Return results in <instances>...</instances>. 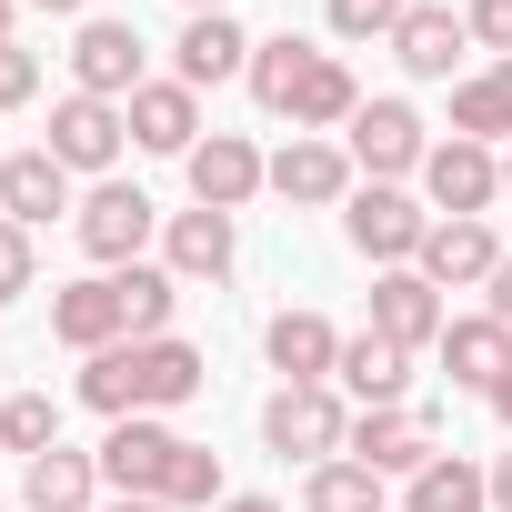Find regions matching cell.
<instances>
[{
    "label": "cell",
    "mask_w": 512,
    "mask_h": 512,
    "mask_svg": "<svg viewBox=\"0 0 512 512\" xmlns=\"http://www.w3.org/2000/svg\"><path fill=\"white\" fill-rule=\"evenodd\" d=\"M201 382H211V362L171 332V342H111V352H91L81 362V402L91 412H111V422H141V412H181V402H201Z\"/></svg>",
    "instance_id": "cell-1"
},
{
    "label": "cell",
    "mask_w": 512,
    "mask_h": 512,
    "mask_svg": "<svg viewBox=\"0 0 512 512\" xmlns=\"http://www.w3.org/2000/svg\"><path fill=\"white\" fill-rule=\"evenodd\" d=\"M101 482L181 512V502H221V452H211V442H181L161 412H141V422H111V442H101Z\"/></svg>",
    "instance_id": "cell-2"
},
{
    "label": "cell",
    "mask_w": 512,
    "mask_h": 512,
    "mask_svg": "<svg viewBox=\"0 0 512 512\" xmlns=\"http://www.w3.org/2000/svg\"><path fill=\"white\" fill-rule=\"evenodd\" d=\"M251 101H262L272 121H292V131H342L352 111H362V81L332 61V51H312V41H251Z\"/></svg>",
    "instance_id": "cell-3"
},
{
    "label": "cell",
    "mask_w": 512,
    "mask_h": 512,
    "mask_svg": "<svg viewBox=\"0 0 512 512\" xmlns=\"http://www.w3.org/2000/svg\"><path fill=\"white\" fill-rule=\"evenodd\" d=\"M342 241L362 251V262H382V272H412L422 241H432V211H422L402 181H362V191L342 201Z\"/></svg>",
    "instance_id": "cell-4"
},
{
    "label": "cell",
    "mask_w": 512,
    "mask_h": 512,
    "mask_svg": "<svg viewBox=\"0 0 512 512\" xmlns=\"http://www.w3.org/2000/svg\"><path fill=\"white\" fill-rule=\"evenodd\" d=\"M262 442H272L282 462H342L352 412H342V392H332V382H282V392L262 402Z\"/></svg>",
    "instance_id": "cell-5"
},
{
    "label": "cell",
    "mask_w": 512,
    "mask_h": 512,
    "mask_svg": "<svg viewBox=\"0 0 512 512\" xmlns=\"http://www.w3.org/2000/svg\"><path fill=\"white\" fill-rule=\"evenodd\" d=\"M151 191L141 181H91V201L71 211V231H81V251H91V262H111V272H131L141 262V241H151Z\"/></svg>",
    "instance_id": "cell-6"
},
{
    "label": "cell",
    "mask_w": 512,
    "mask_h": 512,
    "mask_svg": "<svg viewBox=\"0 0 512 512\" xmlns=\"http://www.w3.org/2000/svg\"><path fill=\"white\" fill-rule=\"evenodd\" d=\"M422 191H432V221H482V211L502 201V161H492V141H432Z\"/></svg>",
    "instance_id": "cell-7"
},
{
    "label": "cell",
    "mask_w": 512,
    "mask_h": 512,
    "mask_svg": "<svg viewBox=\"0 0 512 512\" xmlns=\"http://www.w3.org/2000/svg\"><path fill=\"white\" fill-rule=\"evenodd\" d=\"M342 131H352V161H362L372 181H402V171H422V161H432L422 111H412V101H392V91H382V101H362Z\"/></svg>",
    "instance_id": "cell-8"
},
{
    "label": "cell",
    "mask_w": 512,
    "mask_h": 512,
    "mask_svg": "<svg viewBox=\"0 0 512 512\" xmlns=\"http://www.w3.org/2000/svg\"><path fill=\"white\" fill-rule=\"evenodd\" d=\"M121 141H131V111H121V101L71 91V101L51 111V141H41V151H51L61 171H111V161H121Z\"/></svg>",
    "instance_id": "cell-9"
},
{
    "label": "cell",
    "mask_w": 512,
    "mask_h": 512,
    "mask_svg": "<svg viewBox=\"0 0 512 512\" xmlns=\"http://www.w3.org/2000/svg\"><path fill=\"white\" fill-rule=\"evenodd\" d=\"M181 171H191V201H201V211H241L251 191H272V161L251 151L241 131H211V141H191V161H181Z\"/></svg>",
    "instance_id": "cell-10"
},
{
    "label": "cell",
    "mask_w": 512,
    "mask_h": 512,
    "mask_svg": "<svg viewBox=\"0 0 512 512\" xmlns=\"http://www.w3.org/2000/svg\"><path fill=\"white\" fill-rule=\"evenodd\" d=\"M51 332H61L71 352H111V342H131V302H121V272L61 282V292H51Z\"/></svg>",
    "instance_id": "cell-11"
},
{
    "label": "cell",
    "mask_w": 512,
    "mask_h": 512,
    "mask_svg": "<svg viewBox=\"0 0 512 512\" xmlns=\"http://www.w3.org/2000/svg\"><path fill=\"white\" fill-rule=\"evenodd\" d=\"M71 91L131 101V91H141V31H131V21H81V41H71Z\"/></svg>",
    "instance_id": "cell-12"
},
{
    "label": "cell",
    "mask_w": 512,
    "mask_h": 512,
    "mask_svg": "<svg viewBox=\"0 0 512 512\" xmlns=\"http://www.w3.org/2000/svg\"><path fill=\"white\" fill-rule=\"evenodd\" d=\"M432 292H482L492 272H502V241H492V221H432V241H422V262H412Z\"/></svg>",
    "instance_id": "cell-13"
},
{
    "label": "cell",
    "mask_w": 512,
    "mask_h": 512,
    "mask_svg": "<svg viewBox=\"0 0 512 512\" xmlns=\"http://www.w3.org/2000/svg\"><path fill=\"white\" fill-rule=\"evenodd\" d=\"M272 191H282V201H302V211H322V201H352V151H342V141H312V131H292V141L272 151Z\"/></svg>",
    "instance_id": "cell-14"
},
{
    "label": "cell",
    "mask_w": 512,
    "mask_h": 512,
    "mask_svg": "<svg viewBox=\"0 0 512 512\" xmlns=\"http://www.w3.org/2000/svg\"><path fill=\"white\" fill-rule=\"evenodd\" d=\"M342 452H352V462H362V472H382V482H392V472H402V482H412V472H422V462H432V422H422V412H412V402H392V412H362V422H352V442H342Z\"/></svg>",
    "instance_id": "cell-15"
},
{
    "label": "cell",
    "mask_w": 512,
    "mask_h": 512,
    "mask_svg": "<svg viewBox=\"0 0 512 512\" xmlns=\"http://www.w3.org/2000/svg\"><path fill=\"white\" fill-rule=\"evenodd\" d=\"M121 111H131V141H141V151L191 161V141H201V91H191V81H141Z\"/></svg>",
    "instance_id": "cell-16"
},
{
    "label": "cell",
    "mask_w": 512,
    "mask_h": 512,
    "mask_svg": "<svg viewBox=\"0 0 512 512\" xmlns=\"http://www.w3.org/2000/svg\"><path fill=\"white\" fill-rule=\"evenodd\" d=\"M432 352H442V372H452L462 392H482V402H492V382L512 372V322L462 312V322H442V342H432Z\"/></svg>",
    "instance_id": "cell-17"
},
{
    "label": "cell",
    "mask_w": 512,
    "mask_h": 512,
    "mask_svg": "<svg viewBox=\"0 0 512 512\" xmlns=\"http://www.w3.org/2000/svg\"><path fill=\"white\" fill-rule=\"evenodd\" d=\"M231 251H241V241H231V211H201V201H191V211H171V231H161V272H171V282H221Z\"/></svg>",
    "instance_id": "cell-18"
},
{
    "label": "cell",
    "mask_w": 512,
    "mask_h": 512,
    "mask_svg": "<svg viewBox=\"0 0 512 512\" xmlns=\"http://www.w3.org/2000/svg\"><path fill=\"white\" fill-rule=\"evenodd\" d=\"M462 51H472V31H462V11H442V0H412L402 31H392V61H402L412 81H452Z\"/></svg>",
    "instance_id": "cell-19"
},
{
    "label": "cell",
    "mask_w": 512,
    "mask_h": 512,
    "mask_svg": "<svg viewBox=\"0 0 512 512\" xmlns=\"http://www.w3.org/2000/svg\"><path fill=\"white\" fill-rule=\"evenodd\" d=\"M171 51H181V71H171V81H191V91H211V81H231V71H251V31H241L231 11H191Z\"/></svg>",
    "instance_id": "cell-20"
},
{
    "label": "cell",
    "mask_w": 512,
    "mask_h": 512,
    "mask_svg": "<svg viewBox=\"0 0 512 512\" xmlns=\"http://www.w3.org/2000/svg\"><path fill=\"white\" fill-rule=\"evenodd\" d=\"M442 322H452V312H442V292H432L422 272H382V282H372V332H382V342L422 352V342H442Z\"/></svg>",
    "instance_id": "cell-21"
},
{
    "label": "cell",
    "mask_w": 512,
    "mask_h": 512,
    "mask_svg": "<svg viewBox=\"0 0 512 512\" xmlns=\"http://www.w3.org/2000/svg\"><path fill=\"white\" fill-rule=\"evenodd\" d=\"M332 382H342L362 412H392V402L412 392V352H402V342H382V332L362 322V332L342 342V372H332Z\"/></svg>",
    "instance_id": "cell-22"
},
{
    "label": "cell",
    "mask_w": 512,
    "mask_h": 512,
    "mask_svg": "<svg viewBox=\"0 0 512 512\" xmlns=\"http://www.w3.org/2000/svg\"><path fill=\"white\" fill-rule=\"evenodd\" d=\"M262 352H272L282 382H332V372H342V332H332L322 312H272Z\"/></svg>",
    "instance_id": "cell-23"
},
{
    "label": "cell",
    "mask_w": 512,
    "mask_h": 512,
    "mask_svg": "<svg viewBox=\"0 0 512 512\" xmlns=\"http://www.w3.org/2000/svg\"><path fill=\"white\" fill-rule=\"evenodd\" d=\"M21 502H31V512H91V502H101V452L51 442L41 462H21Z\"/></svg>",
    "instance_id": "cell-24"
},
{
    "label": "cell",
    "mask_w": 512,
    "mask_h": 512,
    "mask_svg": "<svg viewBox=\"0 0 512 512\" xmlns=\"http://www.w3.org/2000/svg\"><path fill=\"white\" fill-rule=\"evenodd\" d=\"M0 211H11L21 231H41L51 211H71V171L51 151H11V161H0Z\"/></svg>",
    "instance_id": "cell-25"
},
{
    "label": "cell",
    "mask_w": 512,
    "mask_h": 512,
    "mask_svg": "<svg viewBox=\"0 0 512 512\" xmlns=\"http://www.w3.org/2000/svg\"><path fill=\"white\" fill-rule=\"evenodd\" d=\"M452 141H512V61H492L452 91Z\"/></svg>",
    "instance_id": "cell-26"
},
{
    "label": "cell",
    "mask_w": 512,
    "mask_h": 512,
    "mask_svg": "<svg viewBox=\"0 0 512 512\" xmlns=\"http://www.w3.org/2000/svg\"><path fill=\"white\" fill-rule=\"evenodd\" d=\"M402 512H492V482H482V472H472L462 452H432V462L412 472Z\"/></svg>",
    "instance_id": "cell-27"
},
{
    "label": "cell",
    "mask_w": 512,
    "mask_h": 512,
    "mask_svg": "<svg viewBox=\"0 0 512 512\" xmlns=\"http://www.w3.org/2000/svg\"><path fill=\"white\" fill-rule=\"evenodd\" d=\"M302 512H382V472H362L352 452H342V462H312Z\"/></svg>",
    "instance_id": "cell-28"
},
{
    "label": "cell",
    "mask_w": 512,
    "mask_h": 512,
    "mask_svg": "<svg viewBox=\"0 0 512 512\" xmlns=\"http://www.w3.org/2000/svg\"><path fill=\"white\" fill-rule=\"evenodd\" d=\"M121 302H131V342H171V312H181V282H171V272L131 262V272H121Z\"/></svg>",
    "instance_id": "cell-29"
},
{
    "label": "cell",
    "mask_w": 512,
    "mask_h": 512,
    "mask_svg": "<svg viewBox=\"0 0 512 512\" xmlns=\"http://www.w3.org/2000/svg\"><path fill=\"white\" fill-rule=\"evenodd\" d=\"M51 442H61V402H51V392H11V402H0V452L41 462Z\"/></svg>",
    "instance_id": "cell-30"
},
{
    "label": "cell",
    "mask_w": 512,
    "mask_h": 512,
    "mask_svg": "<svg viewBox=\"0 0 512 512\" xmlns=\"http://www.w3.org/2000/svg\"><path fill=\"white\" fill-rule=\"evenodd\" d=\"M402 11H412V0H332V31L342 41H392Z\"/></svg>",
    "instance_id": "cell-31"
},
{
    "label": "cell",
    "mask_w": 512,
    "mask_h": 512,
    "mask_svg": "<svg viewBox=\"0 0 512 512\" xmlns=\"http://www.w3.org/2000/svg\"><path fill=\"white\" fill-rule=\"evenodd\" d=\"M21 292H31V231L0 211V302H21Z\"/></svg>",
    "instance_id": "cell-32"
},
{
    "label": "cell",
    "mask_w": 512,
    "mask_h": 512,
    "mask_svg": "<svg viewBox=\"0 0 512 512\" xmlns=\"http://www.w3.org/2000/svg\"><path fill=\"white\" fill-rule=\"evenodd\" d=\"M31 91H41V61H31L21 41H0V111H21Z\"/></svg>",
    "instance_id": "cell-33"
},
{
    "label": "cell",
    "mask_w": 512,
    "mask_h": 512,
    "mask_svg": "<svg viewBox=\"0 0 512 512\" xmlns=\"http://www.w3.org/2000/svg\"><path fill=\"white\" fill-rule=\"evenodd\" d=\"M462 31H472L482 51H502V61H512V11H502V0H472V11H462Z\"/></svg>",
    "instance_id": "cell-34"
},
{
    "label": "cell",
    "mask_w": 512,
    "mask_h": 512,
    "mask_svg": "<svg viewBox=\"0 0 512 512\" xmlns=\"http://www.w3.org/2000/svg\"><path fill=\"white\" fill-rule=\"evenodd\" d=\"M482 292H492V302H482V312H492V322H512V251H502V272H492V282H482Z\"/></svg>",
    "instance_id": "cell-35"
},
{
    "label": "cell",
    "mask_w": 512,
    "mask_h": 512,
    "mask_svg": "<svg viewBox=\"0 0 512 512\" xmlns=\"http://www.w3.org/2000/svg\"><path fill=\"white\" fill-rule=\"evenodd\" d=\"M482 482H492V512H512V452H502V462H492Z\"/></svg>",
    "instance_id": "cell-36"
},
{
    "label": "cell",
    "mask_w": 512,
    "mask_h": 512,
    "mask_svg": "<svg viewBox=\"0 0 512 512\" xmlns=\"http://www.w3.org/2000/svg\"><path fill=\"white\" fill-rule=\"evenodd\" d=\"M492 422H502V432H512V372H502V382H492Z\"/></svg>",
    "instance_id": "cell-37"
},
{
    "label": "cell",
    "mask_w": 512,
    "mask_h": 512,
    "mask_svg": "<svg viewBox=\"0 0 512 512\" xmlns=\"http://www.w3.org/2000/svg\"><path fill=\"white\" fill-rule=\"evenodd\" d=\"M31 11H51V21H81V11H91V0H31Z\"/></svg>",
    "instance_id": "cell-38"
},
{
    "label": "cell",
    "mask_w": 512,
    "mask_h": 512,
    "mask_svg": "<svg viewBox=\"0 0 512 512\" xmlns=\"http://www.w3.org/2000/svg\"><path fill=\"white\" fill-rule=\"evenodd\" d=\"M221 512H282V502H262V492H231V502H221Z\"/></svg>",
    "instance_id": "cell-39"
},
{
    "label": "cell",
    "mask_w": 512,
    "mask_h": 512,
    "mask_svg": "<svg viewBox=\"0 0 512 512\" xmlns=\"http://www.w3.org/2000/svg\"><path fill=\"white\" fill-rule=\"evenodd\" d=\"M111 512H171V502H141V492H121V502H111Z\"/></svg>",
    "instance_id": "cell-40"
},
{
    "label": "cell",
    "mask_w": 512,
    "mask_h": 512,
    "mask_svg": "<svg viewBox=\"0 0 512 512\" xmlns=\"http://www.w3.org/2000/svg\"><path fill=\"white\" fill-rule=\"evenodd\" d=\"M11 11H21V0H0V41H11Z\"/></svg>",
    "instance_id": "cell-41"
},
{
    "label": "cell",
    "mask_w": 512,
    "mask_h": 512,
    "mask_svg": "<svg viewBox=\"0 0 512 512\" xmlns=\"http://www.w3.org/2000/svg\"><path fill=\"white\" fill-rule=\"evenodd\" d=\"M181 11H231V0H181Z\"/></svg>",
    "instance_id": "cell-42"
},
{
    "label": "cell",
    "mask_w": 512,
    "mask_h": 512,
    "mask_svg": "<svg viewBox=\"0 0 512 512\" xmlns=\"http://www.w3.org/2000/svg\"><path fill=\"white\" fill-rule=\"evenodd\" d=\"M502 191H512V161H502Z\"/></svg>",
    "instance_id": "cell-43"
},
{
    "label": "cell",
    "mask_w": 512,
    "mask_h": 512,
    "mask_svg": "<svg viewBox=\"0 0 512 512\" xmlns=\"http://www.w3.org/2000/svg\"><path fill=\"white\" fill-rule=\"evenodd\" d=\"M502 11H512V0H502Z\"/></svg>",
    "instance_id": "cell-44"
}]
</instances>
